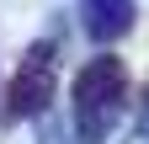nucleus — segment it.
<instances>
[{"label": "nucleus", "mask_w": 149, "mask_h": 144, "mask_svg": "<svg viewBox=\"0 0 149 144\" xmlns=\"http://www.w3.org/2000/svg\"><path fill=\"white\" fill-rule=\"evenodd\" d=\"M123 101H128V75H123V64L112 59H91L80 69V80H74V123H80V139L85 144H96L112 123H117L123 112Z\"/></svg>", "instance_id": "1"}, {"label": "nucleus", "mask_w": 149, "mask_h": 144, "mask_svg": "<svg viewBox=\"0 0 149 144\" xmlns=\"http://www.w3.org/2000/svg\"><path fill=\"white\" fill-rule=\"evenodd\" d=\"M128 16H133L128 0H85V22L96 27V32H123Z\"/></svg>", "instance_id": "3"}, {"label": "nucleus", "mask_w": 149, "mask_h": 144, "mask_svg": "<svg viewBox=\"0 0 149 144\" xmlns=\"http://www.w3.org/2000/svg\"><path fill=\"white\" fill-rule=\"evenodd\" d=\"M48 91H53V48H43V43H37L27 59H22V69L11 75V91H6V117H27V112H37V107L48 101Z\"/></svg>", "instance_id": "2"}]
</instances>
